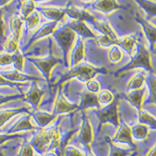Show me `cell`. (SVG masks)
Segmentation results:
<instances>
[{"mask_svg":"<svg viewBox=\"0 0 156 156\" xmlns=\"http://www.w3.org/2000/svg\"><path fill=\"white\" fill-rule=\"evenodd\" d=\"M136 66H141V67H144L148 70H151L150 61H149L148 52L143 46L140 47L138 52L136 55V56L133 58L131 63L127 66V68L129 69V68L136 67Z\"/></svg>","mask_w":156,"mask_h":156,"instance_id":"6da1fadb","label":"cell"},{"mask_svg":"<svg viewBox=\"0 0 156 156\" xmlns=\"http://www.w3.org/2000/svg\"><path fill=\"white\" fill-rule=\"evenodd\" d=\"M96 73V70L93 68L88 66H81V67L76 68L66 74V78L71 77V76H78L79 79L81 80H89L90 78L94 76Z\"/></svg>","mask_w":156,"mask_h":156,"instance_id":"7a4b0ae2","label":"cell"},{"mask_svg":"<svg viewBox=\"0 0 156 156\" xmlns=\"http://www.w3.org/2000/svg\"><path fill=\"white\" fill-rule=\"evenodd\" d=\"M99 115L101 120L104 121V122L109 121V122H112L113 123H117V113L115 104H112V105L101 110V112H99Z\"/></svg>","mask_w":156,"mask_h":156,"instance_id":"3957f363","label":"cell"},{"mask_svg":"<svg viewBox=\"0 0 156 156\" xmlns=\"http://www.w3.org/2000/svg\"><path fill=\"white\" fill-rule=\"evenodd\" d=\"M137 19H138V21L143 26V28H144L146 36L148 38L149 41L153 44L156 41V28L152 27L150 23L146 22L145 20H142L141 18H137Z\"/></svg>","mask_w":156,"mask_h":156,"instance_id":"277c9868","label":"cell"},{"mask_svg":"<svg viewBox=\"0 0 156 156\" xmlns=\"http://www.w3.org/2000/svg\"><path fill=\"white\" fill-rule=\"evenodd\" d=\"M73 34L70 31H66V30H63L60 34L59 37H58V40L60 42L62 48H64V51H68L69 46L71 45V43L73 41Z\"/></svg>","mask_w":156,"mask_h":156,"instance_id":"5b68a950","label":"cell"},{"mask_svg":"<svg viewBox=\"0 0 156 156\" xmlns=\"http://www.w3.org/2000/svg\"><path fill=\"white\" fill-rule=\"evenodd\" d=\"M66 13L69 15L71 17L75 18L76 20H93V17L91 16L87 13L86 12H83V11L80 10V9H75V8H71L69 9L66 11Z\"/></svg>","mask_w":156,"mask_h":156,"instance_id":"8992f818","label":"cell"},{"mask_svg":"<svg viewBox=\"0 0 156 156\" xmlns=\"http://www.w3.org/2000/svg\"><path fill=\"white\" fill-rule=\"evenodd\" d=\"M98 97L94 94L91 93H85L83 97V101H82V108H87L90 106H95L98 105Z\"/></svg>","mask_w":156,"mask_h":156,"instance_id":"52a82bcc","label":"cell"},{"mask_svg":"<svg viewBox=\"0 0 156 156\" xmlns=\"http://www.w3.org/2000/svg\"><path fill=\"white\" fill-rule=\"evenodd\" d=\"M116 140L119 142H124L132 145L131 136H130V131L128 127L124 126L119 130V133L116 136Z\"/></svg>","mask_w":156,"mask_h":156,"instance_id":"ba28073f","label":"cell"},{"mask_svg":"<svg viewBox=\"0 0 156 156\" xmlns=\"http://www.w3.org/2000/svg\"><path fill=\"white\" fill-rule=\"evenodd\" d=\"M69 27L73 30H75L77 31L79 34H82V35L85 36V37H91L93 36L92 33L87 28L85 25L83 24L81 22H78V23H72Z\"/></svg>","mask_w":156,"mask_h":156,"instance_id":"9c48e42d","label":"cell"},{"mask_svg":"<svg viewBox=\"0 0 156 156\" xmlns=\"http://www.w3.org/2000/svg\"><path fill=\"white\" fill-rule=\"evenodd\" d=\"M142 96H143V92L142 90H136L134 92H132L128 96V99L130 101V102L137 108H140V103H141Z\"/></svg>","mask_w":156,"mask_h":156,"instance_id":"30bf717a","label":"cell"},{"mask_svg":"<svg viewBox=\"0 0 156 156\" xmlns=\"http://www.w3.org/2000/svg\"><path fill=\"white\" fill-rule=\"evenodd\" d=\"M97 27L102 32L104 35L108 37L110 40H112L114 42H117L116 37H115L113 32L112 31V30L108 27V25L105 24V23H97Z\"/></svg>","mask_w":156,"mask_h":156,"instance_id":"8fae6325","label":"cell"},{"mask_svg":"<svg viewBox=\"0 0 156 156\" xmlns=\"http://www.w3.org/2000/svg\"><path fill=\"white\" fill-rule=\"evenodd\" d=\"M140 5H142V7L145 9L146 12L148 13L150 16H155L156 15V4L153 3V2H138Z\"/></svg>","mask_w":156,"mask_h":156,"instance_id":"7c38bea8","label":"cell"},{"mask_svg":"<svg viewBox=\"0 0 156 156\" xmlns=\"http://www.w3.org/2000/svg\"><path fill=\"white\" fill-rule=\"evenodd\" d=\"M37 66L41 68V70L43 71V73L44 74H47L48 73L49 69H51V67L53 66L54 64L55 63V59H49V60L46 61H41V62H36Z\"/></svg>","mask_w":156,"mask_h":156,"instance_id":"4fadbf2b","label":"cell"},{"mask_svg":"<svg viewBox=\"0 0 156 156\" xmlns=\"http://www.w3.org/2000/svg\"><path fill=\"white\" fill-rule=\"evenodd\" d=\"M135 43H136V38L134 37H127L124 40L119 41V44L127 51H131Z\"/></svg>","mask_w":156,"mask_h":156,"instance_id":"5bb4252c","label":"cell"},{"mask_svg":"<svg viewBox=\"0 0 156 156\" xmlns=\"http://www.w3.org/2000/svg\"><path fill=\"white\" fill-rule=\"evenodd\" d=\"M140 122L145 124H148L151 126L152 127L156 128V120L153 119L152 117L147 115V113L144 112H141L140 113Z\"/></svg>","mask_w":156,"mask_h":156,"instance_id":"9a60e30c","label":"cell"},{"mask_svg":"<svg viewBox=\"0 0 156 156\" xmlns=\"http://www.w3.org/2000/svg\"><path fill=\"white\" fill-rule=\"evenodd\" d=\"M117 6L115 3L112 1H105V2H99L97 3V8L102 11H108L114 9Z\"/></svg>","mask_w":156,"mask_h":156,"instance_id":"2e32d148","label":"cell"},{"mask_svg":"<svg viewBox=\"0 0 156 156\" xmlns=\"http://www.w3.org/2000/svg\"><path fill=\"white\" fill-rule=\"evenodd\" d=\"M133 134L137 139H143L147 134V128L144 126H136L133 128Z\"/></svg>","mask_w":156,"mask_h":156,"instance_id":"e0dca14e","label":"cell"},{"mask_svg":"<svg viewBox=\"0 0 156 156\" xmlns=\"http://www.w3.org/2000/svg\"><path fill=\"white\" fill-rule=\"evenodd\" d=\"M150 86V101L156 102V78H151L149 81Z\"/></svg>","mask_w":156,"mask_h":156,"instance_id":"ac0fdd59","label":"cell"},{"mask_svg":"<svg viewBox=\"0 0 156 156\" xmlns=\"http://www.w3.org/2000/svg\"><path fill=\"white\" fill-rule=\"evenodd\" d=\"M143 81H144V76L142 75H138L133 78L129 86L131 87V88H139L142 85Z\"/></svg>","mask_w":156,"mask_h":156,"instance_id":"d6986e66","label":"cell"},{"mask_svg":"<svg viewBox=\"0 0 156 156\" xmlns=\"http://www.w3.org/2000/svg\"><path fill=\"white\" fill-rule=\"evenodd\" d=\"M81 139L86 144L88 143V141L90 140V129H89V126L87 123L84 124V128H83V132Z\"/></svg>","mask_w":156,"mask_h":156,"instance_id":"ffe728a7","label":"cell"},{"mask_svg":"<svg viewBox=\"0 0 156 156\" xmlns=\"http://www.w3.org/2000/svg\"><path fill=\"white\" fill-rule=\"evenodd\" d=\"M110 55V58H111V60L114 61V62H116L118 61L120 58L121 57V54L119 52V51L116 48H112L111 52L109 54Z\"/></svg>","mask_w":156,"mask_h":156,"instance_id":"44dd1931","label":"cell"},{"mask_svg":"<svg viewBox=\"0 0 156 156\" xmlns=\"http://www.w3.org/2000/svg\"><path fill=\"white\" fill-rule=\"evenodd\" d=\"M98 42L100 43L102 45H105V46H108L110 44H112L113 43H115L105 35L103 36V37H100V38H98Z\"/></svg>","mask_w":156,"mask_h":156,"instance_id":"7402d4cb","label":"cell"},{"mask_svg":"<svg viewBox=\"0 0 156 156\" xmlns=\"http://www.w3.org/2000/svg\"><path fill=\"white\" fill-rule=\"evenodd\" d=\"M129 154L126 150H122V149L114 148L112 151V154L110 156H126Z\"/></svg>","mask_w":156,"mask_h":156,"instance_id":"603a6c76","label":"cell"},{"mask_svg":"<svg viewBox=\"0 0 156 156\" xmlns=\"http://www.w3.org/2000/svg\"><path fill=\"white\" fill-rule=\"evenodd\" d=\"M87 87H88L90 91L96 92L98 90V84L96 82H94V80H89V82L87 83Z\"/></svg>","mask_w":156,"mask_h":156,"instance_id":"cb8c5ba5","label":"cell"},{"mask_svg":"<svg viewBox=\"0 0 156 156\" xmlns=\"http://www.w3.org/2000/svg\"><path fill=\"white\" fill-rule=\"evenodd\" d=\"M20 156H33L32 149L30 147H28V146L23 147L20 154Z\"/></svg>","mask_w":156,"mask_h":156,"instance_id":"d4e9b609","label":"cell"},{"mask_svg":"<svg viewBox=\"0 0 156 156\" xmlns=\"http://www.w3.org/2000/svg\"><path fill=\"white\" fill-rule=\"evenodd\" d=\"M33 3H32L31 2H27V5H25L24 7H23V13H24L25 16H27V15H29L30 13V12L32 11V9H33Z\"/></svg>","mask_w":156,"mask_h":156,"instance_id":"484cf974","label":"cell"},{"mask_svg":"<svg viewBox=\"0 0 156 156\" xmlns=\"http://www.w3.org/2000/svg\"><path fill=\"white\" fill-rule=\"evenodd\" d=\"M111 94H109L108 92H104V93H101V96H100V100L103 102H108L109 101V100L111 99Z\"/></svg>","mask_w":156,"mask_h":156,"instance_id":"4316f807","label":"cell"},{"mask_svg":"<svg viewBox=\"0 0 156 156\" xmlns=\"http://www.w3.org/2000/svg\"><path fill=\"white\" fill-rule=\"evenodd\" d=\"M28 25H30V27L35 25V23H37V15H32L31 16L28 18Z\"/></svg>","mask_w":156,"mask_h":156,"instance_id":"83f0119b","label":"cell"},{"mask_svg":"<svg viewBox=\"0 0 156 156\" xmlns=\"http://www.w3.org/2000/svg\"><path fill=\"white\" fill-rule=\"evenodd\" d=\"M67 156H82L80 152H78L77 151L73 149V150H69L67 152Z\"/></svg>","mask_w":156,"mask_h":156,"instance_id":"f1b7e54d","label":"cell"},{"mask_svg":"<svg viewBox=\"0 0 156 156\" xmlns=\"http://www.w3.org/2000/svg\"><path fill=\"white\" fill-rule=\"evenodd\" d=\"M147 156H156V146L154 147V148L151 150L150 152H149V154H147Z\"/></svg>","mask_w":156,"mask_h":156,"instance_id":"f546056e","label":"cell"},{"mask_svg":"<svg viewBox=\"0 0 156 156\" xmlns=\"http://www.w3.org/2000/svg\"><path fill=\"white\" fill-rule=\"evenodd\" d=\"M45 156H57V155H55V154H46Z\"/></svg>","mask_w":156,"mask_h":156,"instance_id":"4dcf8cb0","label":"cell"},{"mask_svg":"<svg viewBox=\"0 0 156 156\" xmlns=\"http://www.w3.org/2000/svg\"><path fill=\"white\" fill-rule=\"evenodd\" d=\"M86 156H94V155H93L91 153H88V154H87V155H86Z\"/></svg>","mask_w":156,"mask_h":156,"instance_id":"1f68e13d","label":"cell"},{"mask_svg":"<svg viewBox=\"0 0 156 156\" xmlns=\"http://www.w3.org/2000/svg\"><path fill=\"white\" fill-rule=\"evenodd\" d=\"M132 156H135V154H133V155H132Z\"/></svg>","mask_w":156,"mask_h":156,"instance_id":"d6a6232c","label":"cell"}]
</instances>
